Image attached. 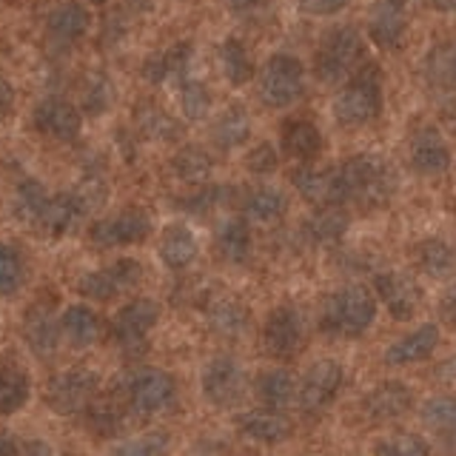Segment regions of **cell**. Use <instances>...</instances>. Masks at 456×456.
Segmentation results:
<instances>
[{
	"instance_id": "cell-2",
	"label": "cell",
	"mask_w": 456,
	"mask_h": 456,
	"mask_svg": "<svg viewBox=\"0 0 456 456\" xmlns=\"http://www.w3.org/2000/svg\"><path fill=\"white\" fill-rule=\"evenodd\" d=\"M377 320V299L365 285H342L325 297L320 311V328L331 337H362Z\"/></svg>"
},
{
	"instance_id": "cell-35",
	"label": "cell",
	"mask_w": 456,
	"mask_h": 456,
	"mask_svg": "<svg viewBox=\"0 0 456 456\" xmlns=\"http://www.w3.org/2000/svg\"><path fill=\"white\" fill-rule=\"evenodd\" d=\"M348 232V214L339 206H320V211L305 223V234L317 246H337Z\"/></svg>"
},
{
	"instance_id": "cell-45",
	"label": "cell",
	"mask_w": 456,
	"mask_h": 456,
	"mask_svg": "<svg viewBox=\"0 0 456 456\" xmlns=\"http://www.w3.org/2000/svg\"><path fill=\"white\" fill-rule=\"evenodd\" d=\"M374 451L377 453H391V456H428L434 448L417 434H394L388 439H382Z\"/></svg>"
},
{
	"instance_id": "cell-13",
	"label": "cell",
	"mask_w": 456,
	"mask_h": 456,
	"mask_svg": "<svg viewBox=\"0 0 456 456\" xmlns=\"http://www.w3.org/2000/svg\"><path fill=\"white\" fill-rule=\"evenodd\" d=\"M151 234V220L142 211H123L114 217L97 220L89 228V237L97 248H126L137 246Z\"/></svg>"
},
{
	"instance_id": "cell-12",
	"label": "cell",
	"mask_w": 456,
	"mask_h": 456,
	"mask_svg": "<svg viewBox=\"0 0 456 456\" xmlns=\"http://www.w3.org/2000/svg\"><path fill=\"white\" fill-rule=\"evenodd\" d=\"M140 277H142V265L137 260H118L106 268L89 271V274L77 282V291L86 299H100V303H106V299H114L126 291H132L140 282Z\"/></svg>"
},
{
	"instance_id": "cell-53",
	"label": "cell",
	"mask_w": 456,
	"mask_h": 456,
	"mask_svg": "<svg viewBox=\"0 0 456 456\" xmlns=\"http://www.w3.org/2000/svg\"><path fill=\"white\" fill-rule=\"evenodd\" d=\"M436 377H439V379H448V382H456V356H453V360H448V362H442V365H439Z\"/></svg>"
},
{
	"instance_id": "cell-7",
	"label": "cell",
	"mask_w": 456,
	"mask_h": 456,
	"mask_svg": "<svg viewBox=\"0 0 456 456\" xmlns=\"http://www.w3.org/2000/svg\"><path fill=\"white\" fill-rule=\"evenodd\" d=\"M100 391V374L92 368H71L63 374H54L46 385V403L61 417L86 413Z\"/></svg>"
},
{
	"instance_id": "cell-56",
	"label": "cell",
	"mask_w": 456,
	"mask_h": 456,
	"mask_svg": "<svg viewBox=\"0 0 456 456\" xmlns=\"http://www.w3.org/2000/svg\"><path fill=\"white\" fill-rule=\"evenodd\" d=\"M391 4H399V6H405V4H408V0H391Z\"/></svg>"
},
{
	"instance_id": "cell-22",
	"label": "cell",
	"mask_w": 456,
	"mask_h": 456,
	"mask_svg": "<svg viewBox=\"0 0 456 456\" xmlns=\"http://www.w3.org/2000/svg\"><path fill=\"white\" fill-rule=\"evenodd\" d=\"M439 346V325L436 322H422L419 328H413L411 334L403 339H396L394 346L385 351V362L388 365H413L428 360Z\"/></svg>"
},
{
	"instance_id": "cell-3",
	"label": "cell",
	"mask_w": 456,
	"mask_h": 456,
	"mask_svg": "<svg viewBox=\"0 0 456 456\" xmlns=\"http://www.w3.org/2000/svg\"><path fill=\"white\" fill-rule=\"evenodd\" d=\"M362 54H365L362 35L354 26H337L322 37L317 57H314V71H317V77L322 83H339L354 75Z\"/></svg>"
},
{
	"instance_id": "cell-49",
	"label": "cell",
	"mask_w": 456,
	"mask_h": 456,
	"mask_svg": "<svg viewBox=\"0 0 456 456\" xmlns=\"http://www.w3.org/2000/svg\"><path fill=\"white\" fill-rule=\"evenodd\" d=\"M439 311H442V320H445L448 325L456 328V282L451 285V289L442 294V303H439Z\"/></svg>"
},
{
	"instance_id": "cell-34",
	"label": "cell",
	"mask_w": 456,
	"mask_h": 456,
	"mask_svg": "<svg viewBox=\"0 0 456 456\" xmlns=\"http://www.w3.org/2000/svg\"><path fill=\"white\" fill-rule=\"evenodd\" d=\"M289 200L274 185H260L246 197V220L256 225H274L285 217Z\"/></svg>"
},
{
	"instance_id": "cell-19",
	"label": "cell",
	"mask_w": 456,
	"mask_h": 456,
	"mask_svg": "<svg viewBox=\"0 0 456 456\" xmlns=\"http://www.w3.org/2000/svg\"><path fill=\"white\" fill-rule=\"evenodd\" d=\"M237 431L240 436H246L251 442H260V445H277L291 436V419L280 413L277 408H256L246 411L237 417Z\"/></svg>"
},
{
	"instance_id": "cell-52",
	"label": "cell",
	"mask_w": 456,
	"mask_h": 456,
	"mask_svg": "<svg viewBox=\"0 0 456 456\" xmlns=\"http://www.w3.org/2000/svg\"><path fill=\"white\" fill-rule=\"evenodd\" d=\"M228 6H232L234 12H240V14H248L254 9H260L263 0H228Z\"/></svg>"
},
{
	"instance_id": "cell-46",
	"label": "cell",
	"mask_w": 456,
	"mask_h": 456,
	"mask_svg": "<svg viewBox=\"0 0 456 456\" xmlns=\"http://www.w3.org/2000/svg\"><path fill=\"white\" fill-rule=\"evenodd\" d=\"M168 451V436L166 434H140V436H132L123 445L114 448V453H132V456H154V453H166Z\"/></svg>"
},
{
	"instance_id": "cell-18",
	"label": "cell",
	"mask_w": 456,
	"mask_h": 456,
	"mask_svg": "<svg viewBox=\"0 0 456 456\" xmlns=\"http://www.w3.org/2000/svg\"><path fill=\"white\" fill-rule=\"evenodd\" d=\"M291 180H294V189L299 191V197L317 208L346 203L339 168H297Z\"/></svg>"
},
{
	"instance_id": "cell-41",
	"label": "cell",
	"mask_w": 456,
	"mask_h": 456,
	"mask_svg": "<svg viewBox=\"0 0 456 456\" xmlns=\"http://www.w3.org/2000/svg\"><path fill=\"white\" fill-rule=\"evenodd\" d=\"M422 422L439 434H456V396H434L422 405Z\"/></svg>"
},
{
	"instance_id": "cell-20",
	"label": "cell",
	"mask_w": 456,
	"mask_h": 456,
	"mask_svg": "<svg viewBox=\"0 0 456 456\" xmlns=\"http://www.w3.org/2000/svg\"><path fill=\"white\" fill-rule=\"evenodd\" d=\"M23 342L28 346L35 356L40 360H49V356L57 354V346H61V322L52 314V308L46 305H32L23 317Z\"/></svg>"
},
{
	"instance_id": "cell-40",
	"label": "cell",
	"mask_w": 456,
	"mask_h": 456,
	"mask_svg": "<svg viewBox=\"0 0 456 456\" xmlns=\"http://www.w3.org/2000/svg\"><path fill=\"white\" fill-rule=\"evenodd\" d=\"M28 394H32V382H28L26 370L14 365L0 368V417L20 411L28 403Z\"/></svg>"
},
{
	"instance_id": "cell-42",
	"label": "cell",
	"mask_w": 456,
	"mask_h": 456,
	"mask_svg": "<svg viewBox=\"0 0 456 456\" xmlns=\"http://www.w3.org/2000/svg\"><path fill=\"white\" fill-rule=\"evenodd\" d=\"M26 280V263L20 251L9 246V242H0V294H14Z\"/></svg>"
},
{
	"instance_id": "cell-38",
	"label": "cell",
	"mask_w": 456,
	"mask_h": 456,
	"mask_svg": "<svg viewBox=\"0 0 456 456\" xmlns=\"http://www.w3.org/2000/svg\"><path fill=\"white\" fill-rule=\"evenodd\" d=\"M137 126H140L142 137H149V140L175 142L183 137V126L177 123V118H171L166 109L154 106V103H146L137 109Z\"/></svg>"
},
{
	"instance_id": "cell-14",
	"label": "cell",
	"mask_w": 456,
	"mask_h": 456,
	"mask_svg": "<svg viewBox=\"0 0 456 456\" xmlns=\"http://www.w3.org/2000/svg\"><path fill=\"white\" fill-rule=\"evenodd\" d=\"M377 297L385 303V308L391 311V317L396 320H411L413 314L422 308V289L419 282L403 274V271H382L374 280Z\"/></svg>"
},
{
	"instance_id": "cell-15",
	"label": "cell",
	"mask_w": 456,
	"mask_h": 456,
	"mask_svg": "<svg viewBox=\"0 0 456 456\" xmlns=\"http://www.w3.org/2000/svg\"><path fill=\"white\" fill-rule=\"evenodd\" d=\"M408 157L411 166L425 177L445 175L451 168V146L434 126H422L419 132H413L408 142Z\"/></svg>"
},
{
	"instance_id": "cell-44",
	"label": "cell",
	"mask_w": 456,
	"mask_h": 456,
	"mask_svg": "<svg viewBox=\"0 0 456 456\" xmlns=\"http://www.w3.org/2000/svg\"><path fill=\"white\" fill-rule=\"evenodd\" d=\"M180 103H183V114H185V118H189L191 123L206 120V118H208V111H211L208 86H206L203 80H183Z\"/></svg>"
},
{
	"instance_id": "cell-39",
	"label": "cell",
	"mask_w": 456,
	"mask_h": 456,
	"mask_svg": "<svg viewBox=\"0 0 456 456\" xmlns=\"http://www.w3.org/2000/svg\"><path fill=\"white\" fill-rule=\"evenodd\" d=\"M220 66L232 86H246L254 77V61L240 37H228L220 46Z\"/></svg>"
},
{
	"instance_id": "cell-30",
	"label": "cell",
	"mask_w": 456,
	"mask_h": 456,
	"mask_svg": "<svg viewBox=\"0 0 456 456\" xmlns=\"http://www.w3.org/2000/svg\"><path fill=\"white\" fill-rule=\"evenodd\" d=\"M282 149L291 160L308 163L322 151V134L311 120H291L282 128Z\"/></svg>"
},
{
	"instance_id": "cell-33",
	"label": "cell",
	"mask_w": 456,
	"mask_h": 456,
	"mask_svg": "<svg viewBox=\"0 0 456 456\" xmlns=\"http://www.w3.org/2000/svg\"><path fill=\"white\" fill-rule=\"evenodd\" d=\"M422 71L431 89H456V40L436 43L425 54Z\"/></svg>"
},
{
	"instance_id": "cell-1",
	"label": "cell",
	"mask_w": 456,
	"mask_h": 456,
	"mask_svg": "<svg viewBox=\"0 0 456 456\" xmlns=\"http://www.w3.org/2000/svg\"><path fill=\"white\" fill-rule=\"evenodd\" d=\"M342 194L346 203H354L360 208H382L388 206L396 194V168L385 160L382 154H354L339 166Z\"/></svg>"
},
{
	"instance_id": "cell-25",
	"label": "cell",
	"mask_w": 456,
	"mask_h": 456,
	"mask_svg": "<svg viewBox=\"0 0 456 456\" xmlns=\"http://www.w3.org/2000/svg\"><path fill=\"white\" fill-rule=\"evenodd\" d=\"M405 12L399 4H391V0H382V4L374 9L370 14V23H368V32L374 37L377 46L382 49H399L405 40Z\"/></svg>"
},
{
	"instance_id": "cell-54",
	"label": "cell",
	"mask_w": 456,
	"mask_h": 456,
	"mask_svg": "<svg viewBox=\"0 0 456 456\" xmlns=\"http://www.w3.org/2000/svg\"><path fill=\"white\" fill-rule=\"evenodd\" d=\"M434 9L439 12H448V14H456V0H431Z\"/></svg>"
},
{
	"instance_id": "cell-27",
	"label": "cell",
	"mask_w": 456,
	"mask_h": 456,
	"mask_svg": "<svg viewBox=\"0 0 456 456\" xmlns=\"http://www.w3.org/2000/svg\"><path fill=\"white\" fill-rule=\"evenodd\" d=\"M57 322H61V337L77 351L92 348L97 342V337H100L97 314L92 308H86V305H69L63 311V317H57Z\"/></svg>"
},
{
	"instance_id": "cell-6",
	"label": "cell",
	"mask_w": 456,
	"mask_h": 456,
	"mask_svg": "<svg viewBox=\"0 0 456 456\" xmlns=\"http://www.w3.org/2000/svg\"><path fill=\"white\" fill-rule=\"evenodd\" d=\"M120 391L128 411L140 413V417H154V413H163L175 405L177 382L160 368H140L120 382Z\"/></svg>"
},
{
	"instance_id": "cell-51",
	"label": "cell",
	"mask_w": 456,
	"mask_h": 456,
	"mask_svg": "<svg viewBox=\"0 0 456 456\" xmlns=\"http://www.w3.org/2000/svg\"><path fill=\"white\" fill-rule=\"evenodd\" d=\"M14 453H23L20 442L12 436H0V456H14Z\"/></svg>"
},
{
	"instance_id": "cell-10",
	"label": "cell",
	"mask_w": 456,
	"mask_h": 456,
	"mask_svg": "<svg viewBox=\"0 0 456 456\" xmlns=\"http://www.w3.org/2000/svg\"><path fill=\"white\" fill-rule=\"evenodd\" d=\"M263 342L265 351L277 360H291L303 351L305 342V320L294 305H280L268 314L265 328H263Z\"/></svg>"
},
{
	"instance_id": "cell-21",
	"label": "cell",
	"mask_w": 456,
	"mask_h": 456,
	"mask_svg": "<svg viewBox=\"0 0 456 456\" xmlns=\"http://www.w3.org/2000/svg\"><path fill=\"white\" fill-rule=\"evenodd\" d=\"M86 211H89V206H86L75 191L49 194L37 214V220H35V228H43V232L61 237V234H69L71 228L83 220Z\"/></svg>"
},
{
	"instance_id": "cell-17",
	"label": "cell",
	"mask_w": 456,
	"mask_h": 456,
	"mask_svg": "<svg viewBox=\"0 0 456 456\" xmlns=\"http://www.w3.org/2000/svg\"><path fill=\"white\" fill-rule=\"evenodd\" d=\"M411 408H413V391L399 379H388V382L374 385V388H370L362 399V411L370 422L399 419V417H405Z\"/></svg>"
},
{
	"instance_id": "cell-29",
	"label": "cell",
	"mask_w": 456,
	"mask_h": 456,
	"mask_svg": "<svg viewBox=\"0 0 456 456\" xmlns=\"http://www.w3.org/2000/svg\"><path fill=\"white\" fill-rule=\"evenodd\" d=\"M191 63V46L189 43H177L160 54H151L146 66H142V77L149 83H163V80H185V71Z\"/></svg>"
},
{
	"instance_id": "cell-55",
	"label": "cell",
	"mask_w": 456,
	"mask_h": 456,
	"mask_svg": "<svg viewBox=\"0 0 456 456\" xmlns=\"http://www.w3.org/2000/svg\"><path fill=\"white\" fill-rule=\"evenodd\" d=\"M451 120H453V128H456V106H453V111H451Z\"/></svg>"
},
{
	"instance_id": "cell-43",
	"label": "cell",
	"mask_w": 456,
	"mask_h": 456,
	"mask_svg": "<svg viewBox=\"0 0 456 456\" xmlns=\"http://www.w3.org/2000/svg\"><path fill=\"white\" fill-rule=\"evenodd\" d=\"M232 185H200V191H194L191 197H183L180 200V208L183 211H191V214H208L211 208H223L228 200H232Z\"/></svg>"
},
{
	"instance_id": "cell-8",
	"label": "cell",
	"mask_w": 456,
	"mask_h": 456,
	"mask_svg": "<svg viewBox=\"0 0 456 456\" xmlns=\"http://www.w3.org/2000/svg\"><path fill=\"white\" fill-rule=\"evenodd\" d=\"M203 396L217 408H234L246 399L248 374L234 356H214L203 368Z\"/></svg>"
},
{
	"instance_id": "cell-48",
	"label": "cell",
	"mask_w": 456,
	"mask_h": 456,
	"mask_svg": "<svg viewBox=\"0 0 456 456\" xmlns=\"http://www.w3.org/2000/svg\"><path fill=\"white\" fill-rule=\"evenodd\" d=\"M348 6V0H299V9L314 18H328V14H337Z\"/></svg>"
},
{
	"instance_id": "cell-23",
	"label": "cell",
	"mask_w": 456,
	"mask_h": 456,
	"mask_svg": "<svg viewBox=\"0 0 456 456\" xmlns=\"http://www.w3.org/2000/svg\"><path fill=\"white\" fill-rule=\"evenodd\" d=\"M251 225L246 217H228L214 232V251L223 263L242 265L251 256Z\"/></svg>"
},
{
	"instance_id": "cell-47",
	"label": "cell",
	"mask_w": 456,
	"mask_h": 456,
	"mask_svg": "<svg viewBox=\"0 0 456 456\" xmlns=\"http://www.w3.org/2000/svg\"><path fill=\"white\" fill-rule=\"evenodd\" d=\"M246 166L254 175H268V171L277 168V151L274 146H268V142H260V146H254L246 157Z\"/></svg>"
},
{
	"instance_id": "cell-37",
	"label": "cell",
	"mask_w": 456,
	"mask_h": 456,
	"mask_svg": "<svg viewBox=\"0 0 456 456\" xmlns=\"http://www.w3.org/2000/svg\"><path fill=\"white\" fill-rule=\"evenodd\" d=\"M214 142L223 149V151H232V149H240L242 142L248 140L251 134V120H248V111L242 106H228L217 123H214Z\"/></svg>"
},
{
	"instance_id": "cell-9",
	"label": "cell",
	"mask_w": 456,
	"mask_h": 456,
	"mask_svg": "<svg viewBox=\"0 0 456 456\" xmlns=\"http://www.w3.org/2000/svg\"><path fill=\"white\" fill-rule=\"evenodd\" d=\"M342 379H346V370L337 360H320L314 362L303 382L297 385V403L303 408L308 417L314 413H322L325 408H331V403L337 399L339 388H342Z\"/></svg>"
},
{
	"instance_id": "cell-16",
	"label": "cell",
	"mask_w": 456,
	"mask_h": 456,
	"mask_svg": "<svg viewBox=\"0 0 456 456\" xmlns=\"http://www.w3.org/2000/svg\"><path fill=\"white\" fill-rule=\"evenodd\" d=\"M32 123L40 134L61 140V142H71V140H77L83 128V114L71 106L69 100L49 97V100H43V103H37Z\"/></svg>"
},
{
	"instance_id": "cell-26",
	"label": "cell",
	"mask_w": 456,
	"mask_h": 456,
	"mask_svg": "<svg viewBox=\"0 0 456 456\" xmlns=\"http://www.w3.org/2000/svg\"><path fill=\"white\" fill-rule=\"evenodd\" d=\"M413 263H417V268L425 277L434 280L451 277L456 271V248L442 237H428L417 242V248H413Z\"/></svg>"
},
{
	"instance_id": "cell-36",
	"label": "cell",
	"mask_w": 456,
	"mask_h": 456,
	"mask_svg": "<svg viewBox=\"0 0 456 456\" xmlns=\"http://www.w3.org/2000/svg\"><path fill=\"white\" fill-rule=\"evenodd\" d=\"M211 171H214V163L208 151L197 146H185L171 157V175L185 185H206L211 180Z\"/></svg>"
},
{
	"instance_id": "cell-31",
	"label": "cell",
	"mask_w": 456,
	"mask_h": 456,
	"mask_svg": "<svg viewBox=\"0 0 456 456\" xmlns=\"http://www.w3.org/2000/svg\"><path fill=\"white\" fill-rule=\"evenodd\" d=\"M297 377L291 370L285 368H274V370H265V374L256 377V396L265 408H289L294 399H297Z\"/></svg>"
},
{
	"instance_id": "cell-11",
	"label": "cell",
	"mask_w": 456,
	"mask_h": 456,
	"mask_svg": "<svg viewBox=\"0 0 456 456\" xmlns=\"http://www.w3.org/2000/svg\"><path fill=\"white\" fill-rule=\"evenodd\" d=\"M160 320V305L149 297H137L126 303L111 320V337L120 348H140Z\"/></svg>"
},
{
	"instance_id": "cell-5",
	"label": "cell",
	"mask_w": 456,
	"mask_h": 456,
	"mask_svg": "<svg viewBox=\"0 0 456 456\" xmlns=\"http://www.w3.org/2000/svg\"><path fill=\"white\" fill-rule=\"evenodd\" d=\"M305 92V69L291 54H274L260 69L256 94L268 109H289Z\"/></svg>"
},
{
	"instance_id": "cell-32",
	"label": "cell",
	"mask_w": 456,
	"mask_h": 456,
	"mask_svg": "<svg viewBox=\"0 0 456 456\" xmlns=\"http://www.w3.org/2000/svg\"><path fill=\"white\" fill-rule=\"evenodd\" d=\"M160 260L171 271H185L197 260V237L185 225H168L160 237Z\"/></svg>"
},
{
	"instance_id": "cell-50",
	"label": "cell",
	"mask_w": 456,
	"mask_h": 456,
	"mask_svg": "<svg viewBox=\"0 0 456 456\" xmlns=\"http://www.w3.org/2000/svg\"><path fill=\"white\" fill-rule=\"evenodd\" d=\"M12 109H14V86L6 77H0V120H6Z\"/></svg>"
},
{
	"instance_id": "cell-24",
	"label": "cell",
	"mask_w": 456,
	"mask_h": 456,
	"mask_svg": "<svg viewBox=\"0 0 456 456\" xmlns=\"http://www.w3.org/2000/svg\"><path fill=\"white\" fill-rule=\"evenodd\" d=\"M206 320H208V328L217 337H225V339H237L248 331L251 325V314L248 308L240 303L234 297H217L211 299L208 308H206Z\"/></svg>"
},
{
	"instance_id": "cell-28",
	"label": "cell",
	"mask_w": 456,
	"mask_h": 456,
	"mask_svg": "<svg viewBox=\"0 0 456 456\" xmlns=\"http://www.w3.org/2000/svg\"><path fill=\"white\" fill-rule=\"evenodd\" d=\"M49 35L61 43V46H66V43H77L86 32H89L92 26V12L86 9L83 4H63L57 6L52 14H49Z\"/></svg>"
},
{
	"instance_id": "cell-4",
	"label": "cell",
	"mask_w": 456,
	"mask_h": 456,
	"mask_svg": "<svg viewBox=\"0 0 456 456\" xmlns=\"http://www.w3.org/2000/svg\"><path fill=\"white\" fill-rule=\"evenodd\" d=\"M382 111V83L377 69H362L360 75H351V80L346 83L334 100V118L339 126H365L370 120H377Z\"/></svg>"
}]
</instances>
